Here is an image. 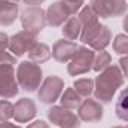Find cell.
Instances as JSON below:
<instances>
[{"label": "cell", "mask_w": 128, "mask_h": 128, "mask_svg": "<svg viewBox=\"0 0 128 128\" xmlns=\"http://www.w3.org/2000/svg\"><path fill=\"white\" fill-rule=\"evenodd\" d=\"M78 116L85 122H97L103 118V106L100 101L86 97V100H82L80 106L78 107Z\"/></svg>", "instance_id": "8fae6325"}, {"label": "cell", "mask_w": 128, "mask_h": 128, "mask_svg": "<svg viewBox=\"0 0 128 128\" xmlns=\"http://www.w3.org/2000/svg\"><path fill=\"white\" fill-rule=\"evenodd\" d=\"M112 64V55L106 51H98L94 55V63H92V70L96 72H103L104 68H107Z\"/></svg>", "instance_id": "603a6c76"}, {"label": "cell", "mask_w": 128, "mask_h": 128, "mask_svg": "<svg viewBox=\"0 0 128 128\" xmlns=\"http://www.w3.org/2000/svg\"><path fill=\"white\" fill-rule=\"evenodd\" d=\"M51 55H52V52H51L49 46L45 45V43H40V42H37L32 49L28 51V60L34 61V63H37V64L46 63L51 58Z\"/></svg>", "instance_id": "e0dca14e"}, {"label": "cell", "mask_w": 128, "mask_h": 128, "mask_svg": "<svg viewBox=\"0 0 128 128\" xmlns=\"http://www.w3.org/2000/svg\"><path fill=\"white\" fill-rule=\"evenodd\" d=\"M63 91H64V80L60 76L51 74L39 86L37 97H39L40 103H43V104H54L61 97Z\"/></svg>", "instance_id": "5b68a950"}, {"label": "cell", "mask_w": 128, "mask_h": 128, "mask_svg": "<svg viewBox=\"0 0 128 128\" xmlns=\"http://www.w3.org/2000/svg\"><path fill=\"white\" fill-rule=\"evenodd\" d=\"M72 16L68 8L64 4L63 0H57L51 3L46 9V22L51 27H61L64 22Z\"/></svg>", "instance_id": "30bf717a"}, {"label": "cell", "mask_w": 128, "mask_h": 128, "mask_svg": "<svg viewBox=\"0 0 128 128\" xmlns=\"http://www.w3.org/2000/svg\"><path fill=\"white\" fill-rule=\"evenodd\" d=\"M90 6L98 18H115L121 16L128 10L127 0H91Z\"/></svg>", "instance_id": "8992f818"}, {"label": "cell", "mask_w": 128, "mask_h": 128, "mask_svg": "<svg viewBox=\"0 0 128 128\" xmlns=\"http://www.w3.org/2000/svg\"><path fill=\"white\" fill-rule=\"evenodd\" d=\"M43 79V72L40 64L34 63V61H22L18 64L16 68V80L21 90H24L26 92H34L39 90V86L42 85Z\"/></svg>", "instance_id": "7a4b0ae2"}, {"label": "cell", "mask_w": 128, "mask_h": 128, "mask_svg": "<svg viewBox=\"0 0 128 128\" xmlns=\"http://www.w3.org/2000/svg\"><path fill=\"white\" fill-rule=\"evenodd\" d=\"M37 43V36L30 32L21 30L9 37V52L14 57H22L24 54H28V51Z\"/></svg>", "instance_id": "9c48e42d"}, {"label": "cell", "mask_w": 128, "mask_h": 128, "mask_svg": "<svg viewBox=\"0 0 128 128\" xmlns=\"http://www.w3.org/2000/svg\"><path fill=\"white\" fill-rule=\"evenodd\" d=\"M9 48V36L0 32V64H16V57L8 52Z\"/></svg>", "instance_id": "ffe728a7"}, {"label": "cell", "mask_w": 128, "mask_h": 128, "mask_svg": "<svg viewBox=\"0 0 128 128\" xmlns=\"http://www.w3.org/2000/svg\"><path fill=\"white\" fill-rule=\"evenodd\" d=\"M9 2H14V3H18L20 0H9Z\"/></svg>", "instance_id": "1f68e13d"}, {"label": "cell", "mask_w": 128, "mask_h": 128, "mask_svg": "<svg viewBox=\"0 0 128 128\" xmlns=\"http://www.w3.org/2000/svg\"><path fill=\"white\" fill-rule=\"evenodd\" d=\"M60 101H61V106H63V107L73 110V109H78V107L80 106L82 97L76 92L74 88H67L66 91H63Z\"/></svg>", "instance_id": "ac0fdd59"}, {"label": "cell", "mask_w": 128, "mask_h": 128, "mask_svg": "<svg viewBox=\"0 0 128 128\" xmlns=\"http://www.w3.org/2000/svg\"><path fill=\"white\" fill-rule=\"evenodd\" d=\"M127 2H128V0H127Z\"/></svg>", "instance_id": "e575fe53"}, {"label": "cell", "mask_w": 128, "mask_h": 128, "mask_svg": "<svg viewBox=\"0 0 128 128\" xmlns=\"http://www.w3.org/2000/svg\"><path fill=\"white\" fill-rule=\"evenodd\" d=\"M113 51L119 55H128V34H118L112 43Z\"/></svg>", "instance_id": "cb8c5ba5"}, {"label": "cell", "mask_w": 128, "mask_h": 128, "mask_svg": "<svg viewBox=\"0 0 128 128\" xmlns=\"http://www.w3.org/2000/svg\"><path fill=\"white\" fill-rule=\"evenodd\" d=\"M63 2H64V4L68 8L72 16L79 14V10L85 6V0H63Z\"/></svg>", "instance_id": "484cf974"}, {"label": "cell", "mask_w": 128, "mask_h": 128, "mask_svg": "<svg viewBox=\"0 0 128 128\" xmlns=\"http://www.w3.org/2000/svg\"><path fill=\"white\" fill-rule=\"evenodd\" d=\"M112 42V32L107 26H101V28L92 36V39L88 42V46L94 51H106V48Z\"/></svg>", "instance_id": "9a60e30c"}, {"label": "cell", "mask_w": 128, "mask_h": 128, "mask_svg": "<svg viewBox=\"0 0 128 128\" xmlns=\"http://www.w3.org/2000/svg\"><path fill=\"white\" fill-rule=\"evenodd\" d=\"M115 112L116 116L122 121L128 122V86L122 90V92L119 94L116 104H115Z\"/></svg>", "instance_id": "44dd1931"}, {"label": "cell", "mask_w": 128, "mask_h": 128, "mask_svg": "<svg viewBox=\"0 0 128 128\" xmlns=\"http://www.w3.org/2000/svg\"><path fill=\"white\" fill-rule=\"evenodd\" d=\"M94 49L86 48V46H79L73 55V58L67 64V72L70 76H80L88 73L92 68L94 63Z\"/></svg>", "instance_id": "3957f363"}, {"label": "cell", "mask_w": 128, "mask_h": 128, "mask_svg": "<svg viewBox=\"0 0 128 128\" xmlns=\"http://www.w3.org/2000/svg\"><path fill=\"white\" fill-rule=\"evenodd\" d=\"M0 128H21V127L12 124V122H9V121H6V122H0Z\"/></svg>", "instance_id": "f546056e"}, {"label": "cell", "mask_w": 128, "mask_h": 128, "mask_svg": "<svg viewBox=\"0 0 128 128\" xmlns=\"http://www.w3.org/2000/svg\"><path fill=\"white\" fill-rule=\"evenodd\" d=\"M79 46L70 40H57L52 46V57L58 63H68Z\"/></svg>", "instance_id": "4fadbf2b"}, {"label": "cell", "mask_w": 128, "mask_h": 128, "mask_svg": "<svg viewBox=\"0 0 128 128\" xmlns=\"http://www.w3.org/2000/svg\"><path fill=\"white\" fill-rule=\"evenodd\" d=\"M124 85V73L118 64H110L107 68L100 72L94 80V97L97 101L110 103L116 91Z\"/></svg>", "instance_id": "6da1fadb"}, {"label": "cell", "mask_w": 128, "mask_h": 128, "mask_svg": "<svg viewBox=\"0 0 128 128\" xmlns=\"http://www.w3.org/2000/svg\"><path fill=\"white\" fill-rule=\"evenodd\" d=\"M112 128H125V127H119V125H116V127H112Z\"/></svg>", "instance_id": "d6a6232c"}, {"label": "cell", "mask_w": 128, "mask_h": 128, "mask_svg": "<svg viewBox=\"0 0 128 128\" xmlns=\"http://www.w3.org/2000/svg\"><path fill=\"white\" fill-rule=\"evenodd\" d=\"M73 88L76 90V92L80 97H90L94 92V80L90 79V78H82V79H78L74 80L73 84Z\"/></svg>", "instance_id": "7402d4cb"}, {"label": "cell", "mask_w": 128, "mask_h": 128, "mask_svg": "<svg viewBox=\"0 0 128 128\" xmlns=\"http://www.w3.org/2000/svg\"><path fill=\"white\" fill-rule=\"evenodd\" d=\"M21 26L26 32H30L33 34H39L45 28L46 22V10H43L40 6H30L26 8L20 16Z\"/></svg>", "instance_id": "277c9868"}, {"label": "cell", "mask_w": 128, "mask_h": 128, "mask_svg": "<svg viewBox=\"0 0 128 128\" xmlns=\"http://www.w3.org/2000/svg\"><path fill=\"white\" fill-rule=\"evenodd\" d=\"M36 113H37V107L32 98H21L16 101V104H14V118L20 124H26L32 121L36 116Z\"/></svg>", "instance_id": "7c38bea8"}, {"label": "cell", "mask_w": 128, "mask_h": 128, "mask_svg": "<svg viewBox=\"0 0 128 128\" xmlns=\"http://www.w3.org/2000/svg\"><path fill=\"white\" fill-rule=\"evenodd\" d=\"M18 4L9 0H0V26L9 27L18 18Z\"/></svg>", "instance_id": "5bb4252c"}, {"label": "cell", "mask_w": 128, "mask_h": 128, "mask_svg": "<svg viewBox=\"0 0 128 128\" xmlns=\"http://www.w3.org/2000/svg\"><path fill=\"white\" fill-rule=\"evenodd\" d=\"M27 128H49V124H46L45 121H34L33 124H28Z\"/></svg>", "instance_id": "83f0119b"}, {"label": "cell", "mask_w": 128, "mask_h": 128, "mask_svg": "<svg viewBox=\"0 0 128 128\" xmlns=\"http://www.w3.org/2000/svg\"><path fill=\"white\" fill-rule=\"evenodd\" d=\"M122 27H124V32L128 34V15H125L124 18V22H122Z\"/></svg>", "instance_id": "4dcf8cb0"}, {"label": "cell", "mask_w": 128, "mask_h": 128, "mask_svg": "<svg viewBox=\"0 0 128 128\" xmlns=\"http://www.w3.org/2000/svg\"><path fill=\"white\" fill-rule=\"evenodd\" d=\"M82 33V26L78 20V16H70L63 26V36L66 40H78Z\"/></svg>", "instance_id": "2e32d148"}, {"label": "cell", "mask_w": 128, "mask_h": 128, "mask_svg": "<svg viewBox=\"0 0 128 128\" xmlns=\"http://www.w3.org/2000/svg\"><path fill=\"white\" fill-rule=\"evenodd\" d=\"M26 4H27V8H30V6H40L45 0H22Z\"/></svg>", "instance_id": "f1b7e54d"}, {"label": "cell", "mask_w": 128, "mask_h": 128, "mask_svg": "<svg viewBox=\"0 0 128 128\" xmlns=\"http://www.w3.org/2000/svg\"><path fill=\"white\" fill-rule=\"evenodd\" d=\"M48 119L51 124L60 128H80V118L70 109L63 106H52L48 110Z\"/></svg>", "instance_id": "ba28073f"}, {"label": "cell", "mask_w": 128, "mask_h": 128, "mask_svg": "<svg viewBox=\"0 0 128 128\" xmlns=\"http://www.w3.org/2000/svg\"><path fill=\"white\" fill-rule=\"evenodd\" d=\"M78 20H79L82 28H88V27L96 26L97 22H98V16H97V14L92 10V8H91L90 4H85V6L79 10Z\"/></svg>", "instance_id": "d6986e66"}, {"label": "cell", "mask_w": 128, "mask_h": 128, "mask_svg": "<svg viewBox=\"0 0 128 128\" xmlns=\"http://www.w3.org/2000/svg\"><path fill=\"white\" fill-rule=\"evenodd\" d=\"M125 128H128V125H127V127H125Z\"/></svg>", "instance_id": "836d02e7"}, {"label": "cell", "mask_w": 128, "mask_h": 128, "mask_svg": "<svg viewBox=\"0 0 128 128\" xmlns=\"http://www.w3.org/2000/svg\"><path fill=\"white\" fill-rule=\"evenodd\" d=\"M119 68H121V72L124 73V76L128 78V55H124L121 60H119Z\"/></svg>", "instance_id": "4316f807"}, {"label": "cell", "mask_w": 128, "mask_h": 128, "mask_svg": "<svg viewBox=\"0 0 128 128\" xmlns=\"http://www.w3.org/2000/svg\"><path fill=\"white\" fill-rule=\"evenodd\" d=\"M14 118V104L8 100H0V122H6Z\"/></svg>", "instance_id": "d4e9b609"}, {"label": "cell", "mask_w": 128, "mask_h": 128, "mask_svg": "<svg viewBox=\"0 0 128 128\" xmlns=\"http://www.w3.org/2000/svg\"><path fill=\"white\" fill-rule=\"evenodd\" d=\"M20 92L16 72L12 64H0V97L8 100Z\"/></svg>", "instance_id": "52a82bcc"}]
</instances>
